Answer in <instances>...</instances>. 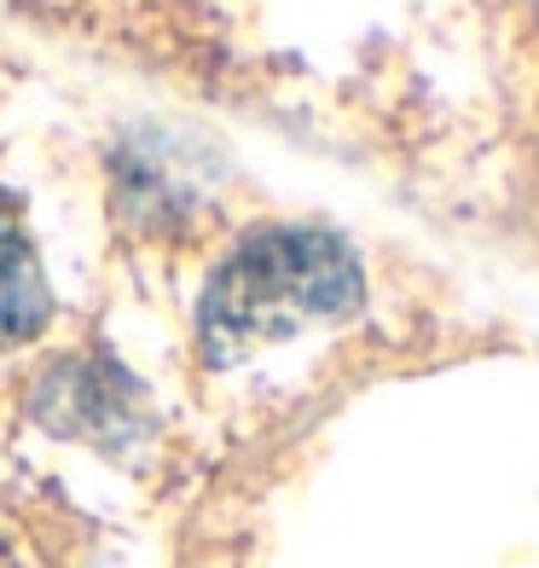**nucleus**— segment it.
<instances>
[{"mask_svg": "<svg viewBox=\"0 0 539 568\" xmlns=\"http://www.w3.org/2000/svg\"><path fill=\"white\" fill-rule=\"evenodd\" d=\"M366 302L354 250L314 226H267L215 267L197 302V348L210 366L285 343L319 320H343Z\"/></svg>", "mask_w": 539, "mask_h": 568, "instance_id": "1", "label": "nucleus"}, {"mask_svg": "<svg viewBox=\"0 0 539 568\" xmlns=\"http://www.w3.org/2000/svg\"><path fill=\"white\" fill-rule=\"evenodd\" d=\"M35 418L53 435H75L93 447H128L151 429L140 389L111 359H59L35 389Z\"/></svg>", "mask_w": 539, "mask_h": 568, "instance_id": "2", "label": "nucleus"}, {"mask_svg": "<svg viewBox=\"0 0 539 568\" xmlns=\"http://www.w3.org/2000/svg\"><path fill=\"white\" fill-rule=\"evenodd\" d=\"M47 314H53V296H47L35 244L23 232L18 203L0 192V348L30 343L47 325Z\"/></svg>", "mask_w": 539, "mask_h": 568, "instance_id": "3", "label": "nucleus"}]
</instances>
